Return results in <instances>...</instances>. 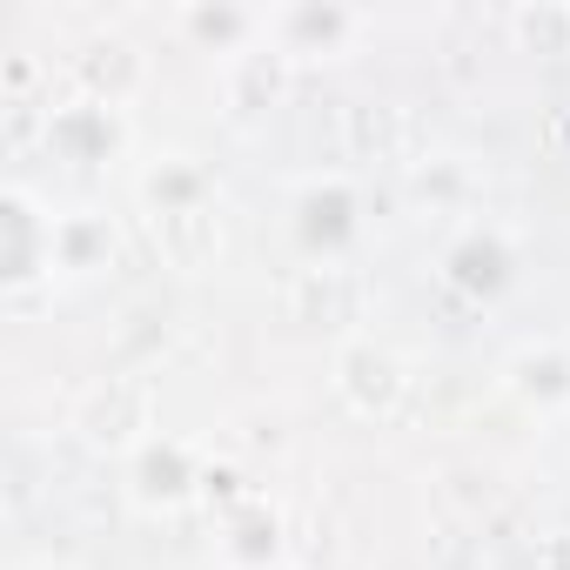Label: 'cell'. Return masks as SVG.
Segmentation results:
<instances>
[{"mask_svg":"<svg viewBox=\"0 0 570 570\" xmlns=\"http://www.w3.org/2000/svg\"><path fill=\"white\" fill-rule=\"evenodd\" d=\"M289 235L303 248V268H356V248L370 235L356 175L350 168H316L289 202Z\"/></svg>","mask_w":570,"mask_h":570,"instance_id":"6da1fadb","label":"cell"},{"mask_svg":"<svg viewBox=\"0 0 570 570\" xmlns=\"http://www.w3.org/2000/svg\"><path fill=\"white\" fill-rule=\"evenodd\" d=\"M208 490H215V456L195 436H181V430L148 436L121 463V497L141 517H188L195 503H208Z\"/></svg>","mask_w":570,"mask_h":570,"instance_id":"7a4b0ae2","label":"cell"},{"mask_svg":"<svg viewBox=\"0 0 570 570\" xmlns=\"http://www.w3.org/2000/svg\"><path fill=\"white\" fill-rule=\"evenodd\" d=\"M68 430H75L88 450L128 463L148 436H161V423H155V376H141V370H108V376H95V383L75 396Z\"/></svg>","mask_w":570,"mask_h":570,"instance_id":"3957f363","label":"cell"},{"mask_svg":"<svg viewBox=\"0 0 570 570\" xmlns=\"http://www.w3.org/2000/svg\"><path fill=\"white\" fill-rule=\"evenodd\" d=\"M330 383H336V403L356 416V423H396L410 390H416V370L396 343L383 336H343L336 343V363H330Z\"/></svg>","mask_w":570,"mask_h":570,"instance_id":"277c9868","label":"cell"},{"mask_svg":"<svg viewBox=\"0 0 570 570\" xmlns=\"http://www.w3.org/2000/svg\"><path fill=\"white\" fill-rule=\"evenodd\" d=\"M55 228H61V208H48L28 181L0 188V289L14 303L55 282Z\"/></svg>","mask_w":570,"mask_h":570,"instance_id":"5b68a950","label":"cell"},{"mask_svg":"<svg viewBox=\"0 0 570 570\" xmlns=\"http://www.w3.org/2000/svg\"><path fill=\"white\" fill-rule=\"evenodd\" d=\"M517 268H523V255H517V235H510L503 222H470V228H456V235L443 242V262H436L443 289L463 296V303H497V296H510V289H517Z\"/></svg>","mask_w":570,"mask_h":570,"instance_id":"8992f818","label":"cell"},{"mask_svg":"<svg viewBox=\"0 0 570 570\" xmlns=\"http://www.w3.org/2000/svg\"><path fill=\"white\" fill-rule=\"evenodd\" d=\"M41 135H48V155L68 161V168H108V161L128 148V121H121V108H108V101H95V95L55 101L48 121H41Z\"/></svg>","mask_w":570,"mask_h":570,"instance_id":"52a82bcc","label":"cell"},{"mask_svg":"<svg viewBox=\"0 0 570 570\" xmlns=\"http://www.w3.org/2000/svg\"><path fill=\"white\" fill-rule=\"evenodd\" d=\"M370 21L356 14V8H336V0H303V8H275L268 14V41H275V55L282 61H343L350 55V41L363 35Z\"/></svg>","mask_w":570,"mask_h":570,"instance_id":"ba28073f","label":"cell"},{"mask_svg":"<svg viewBox=\"0 0 570 570\" xmlns=\"http://www.w3.org/2000/svg\"><path fill=\"white\" fill-rule=\"evenodd\" d=\"M503 390L530 416H563L570 410V343L563 336H530L503 356Z\"/></svg>","mask_w":570,"mask_h":570,"instance_id":"9c48e42d","label":"cell"},{"mask_svg":"<svg viewBox=\"0 0 570 570\" xmlns=\"http://www.w3.org/2000/svg\"><path fill=\"white\" fill-rule=\"evenodd\" d=\"M135 202H141V215L155 222V215L208 208V202H222V195H215V168H208L202 155H188V148H161V155L141 161V175H135Z\"/></svg>","mask_w":570,"mask_h":570,"instance_id":"30bf717a","label":"cell"},{"mask_svg":"<svg viewBox=\"0 0 570 570\" xmlns=\"http://www.w3.org/2000/svg\"><path fill=\"white\" fill-rule=\"evenodd\" d=\"M148 242L161 255V268L175 275H215L222 268V248H228V228H222V202L208 208H188V215H155L148 222Z\"/></svg>","mask_w":570,"mask_h":570,"instance_id":"8fae6325","label":"cell"},{"mask_svg":"<svg viewBox=\"0 0 570 570\" xmlns=\"http://www.w3.org/2000/svg\"><path fill=\"white\" fill-rule=\"evenodd\" d=\"M215 557L228 570H275L282 563V510L255 490H242L228 510H222V530H215Z\"/></svg>","mask_w":570,"mask_h":570,"instance_id":"7c38bea8","label":"cell"},{"mask_svg":"<svg viewBox=\"0 0 570 570\" xmlns=\"http://www.w3.org/2000/svg\"><path fill=\"white\" fill-rule=\"evenodd\" d=\"M296 323L336 330V336H363V275L356 268H296V289H289Z\"/></svg>","mask_w":570,"mask_h":570,"instance_id":"4fadbf2b","label":"cell"},{"mask_svg":"<svg viewBox=\"0 0 570 570\" xmlns=\"http://www.w3.org/2000/svg\"><path fill=\"white\" fill-rule=\"evenodd\" d=\"M115 255H121L115 215H101V208H61V228H55V282H88V275L115 268Z\"/></svg>","mask_w":570,"mask_h":570,"instance_id":"5bb4252c","label":"cell"},{"mask_svg":"<svg viewBox=\"0 0 570 570\" xmlns=\"http://www.w3.org/2000/svg\"><path fill=\"white\" fill-rule=\"evenodd\" d=\"M175 35L195 41L202 55L235 61V55L268 41V14H255V8H175Z\"/></svg>","mask_w":570,"mask_h":570,"instance_id":"9a60e30c","label":"cell"},{"mask_svg":"<svg viewBox=\"0 0 570 570\" xmlns=\"http://www.w3.org/2000/svg\"><path fill=\"white\" fill-rule=\"evenodd\" d=\"M141 75H148V61H141V48L121 41V35H95V41L75 55L81 95H95V101H108V108H121V101L141 88Z\"/></svg>","mask_w":570,"mask_h":570,"instance_id":"2e32d148","label":"cell"},{"mask_svg":"<svg viewBox=\"0 0 570 570\" xmlns=\"http://www.w3.org/2000/svg\"><path fill=\"white\" fill-rule=\"evenodd\" d=\"M222 75H228V101L248 115V108H268V101L282 95V81H289V61L275 55V41H262V48L222 61Z\"/></svg>","mask_w":570,"mask_h":570,"instance_id":"e0dca14e","label":"cell"},{"mask_svg":"<svg viewBox=\"0 0 570 570\" xmlns=\"http://www.w3.org/2000/svg\"><path fill=\"white\" fill-rule=\"evenodd\" d=\"M510 35H517L523 55H570V8H557V0L517 8L510 14Z\"/></svg>","mask_w":570,"mask_h":570,"instance_id":"ac0fdd59","label":"cell"},{"mask_svg":"<svg viewBox=\"0 0 570 570\" xmlns=\"http://www.w3.org/2000/svg\"><path fill=\"white\" fill-rule=\"evenodd\" d=\"M14 570H75V563H61V557H21Z\"/></svg>","mask_w":570,"mask_h":570,"instance_id":"d6986e66","label":"cell"}]
</instances>
